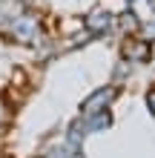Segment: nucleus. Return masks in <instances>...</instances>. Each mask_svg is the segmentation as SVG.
<instances>
[{
    "label": "nucleus",
    "instance_id": "1",
    "mask_svg": "<svg viewBox=\"0 0 155 158\" xmlns=\"http://www.w3.org/2000/svg\"><path fill=\"white\" fill-rule=\"evenodd\" d=\"M6 32H9L12 40L32 46L43 35V23H40V17L35 15V12H17V15H12L6 20Z\"/></svg>",
    "mask_w": 155,
    "mask_h": 158
},
{
    "label": "nucleus",
    "instance_id": "2",
    "mask_svg": "<svg viewBox=\"0 0 155 158\" xmlns=\"http://www.w3.org/2000/svg\"><path fill=\"white\" fill-rule=\"evenodd\" d=\"M118 58L129 60L132 66H141V63L152 60V43H147L141 35H129V38H121V55Z\"/></svg>",
    "mask_w": 155,
    "mask_h": 158
},
{
    "label": "nucleus",
    "instance_id": "3",
    "mask_svg": "<svg viewBox=\"0 0 155 158\" xmlns=\"http://www.w3.org/2000/svg\"><path fill=\"white\" fill-rule=\"evenodd\" d=\"M112 101H118V86L115 83H106V86L95 89L84 104H80V115H92V112H104V109L112 106Z\"/></svg>",
    "mask_w": 155,
    "mask_h": 158
},
{
    "label": "nucleus",
    "instance_id": "4",
    "mask_svg": "<svg viewBox=\"0 0 155 158\" xmlns=\"http://www.w3.org/2000/svg\"><path fill=\"white\" fill-rule=\"evenodd\" d=\"M84 29L92 32L95 38H104L115 29V15L106 12V9H92V12L84 15Z\"/></svg>",
    "mask_w": 155,
    "mask_h": 158
},
{
    "label": "nucleus",
    "instance_id": "5",
    "mask_svg": "<svg viewBox=\"0 0 155 158\" xmlns=\"http://www.w3.org/2000/svg\"><path fill=\"white\" fill-rule=\"evenodd\" d=\"M115 29H118V35H121V38L138 35V29H141V15L135 12L132 6L124 9V12H118V15H115Z\"/></svg>",
    "mask_w": 155,
    "mask_h": 158
},
{
    "label": "nucleus",
    "instance_id": "6",
    "mask_svg": "<svg viewBox=\"0 0 155 158\" xmlns=\"http://www.w3.org/2000/svg\"><path fill=\"white\" fill-rule=\"evenodd\" d=\"M80 121H84L86 132H101V129H109V127H112V112H109V109H104V112L80 115Z\"/></svg>",
    "mask_w": 155,
    "mask_h": 158
},
{
    "label": "nucleus",
    "instance_id": "7",
    "mask_svg": "<svg viewBox=\"0 0 155 158\" xmlns=\"http://www.w3.org/2000/svg\"><path fill=\"white\" fill-rule=\"evenodd\" d=\"M132 63L129 60H124V58H118V63H115V69H112V83H118V81H126L132 75Z\"/></svg>",
    "mask_w": 155,
    "mask_h": 158
},
{
    "label": "nucleus",
    "instance_id": "8",
    "mask_svg": "<svg viewBox=\"0 0 155 158\" xmlns=\"http://www.w3.org/2000/svg\"><path fill=\"white\" fill-rule=\"evenodd\" d=\"M138 35L147 43H155V17L152 20H141V29H138Z\"/></svg>",
    "mask_w": 155,
    "mask_h": 158
},
{
    "label": "nucleus",
    "instance_id": "9",
    "mask_svg": "<svg viewBox=\"0 0 155 158\" xmlns=\"http://www.w3.org/2000/svg\"><path fill=\"white\" fill-rule=\"evenodd\" d=\"M147 109H149V112L155 115V86H152V89L147 92Z\"/></svg>",
    "mask_w": 155,
    "mask_h": 158
},
{
    "label": "nucleus",
    "instance_id": "10",
    "mask_svg": "<svg viewBox=\"0 0 155 158\" xmlns=\"http://www.w3.org/2000/svg\"><path fill=\"white\" fill-rule=\"evenodd\" d=\"M144 3H147V6H149V12L155 15V0H144Z\"/></svg>",
    "mask_w": 155,
    "mask_h": 158
},
{
    "label": "nucleus",
    "instance_id": "11",
    "mask_svg": "<svg viewBox=\"0 0 155 158\" xmlns=\"http://www.w3.org/2000/svg\"><path fill=\"white\" fill-rule=\"evenodd\" d=\"M69 158H84V155H80V150H78V152H69Z\"/></svg>",
    "mask_w": 155,
    "mask_h": 158
}]
</instances>
